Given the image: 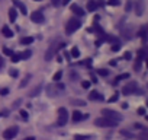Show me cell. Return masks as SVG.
Wrapping results in <instances>:
<instances>
[{"label": "cell", "mask_w": 148, "mask_h": 140, "mask_svg": "<svg viewBox=\"0 0 148 140\" xmlns=\"http://www.w3.org/2000/svg\"><path fill=\"white\" fill-rule=\"evenodd\" d=\"M80 26H82V22H80L77 18H71V19H68L67 24H65V34H67V35H71L73 32H76Z\"/></svg>", "instance_id": "1"}, {"label": "cell", "mask_w": 148, "mask_h": 140, "mask_svg": "<svg viewBox=\"0 0 148 140\" xmlns=\"http://www.w3.org/2000/svg\"><path fill=\"white\" fill-rule=\"evenodd\" d=\"M95 124L97 127H116L119 124V121L112 120V118H108V117H100V118H96L95 120Z\"/></svg>", "instance_id": "2"}, {"label": "cell", "mask_w": 148, "mask_h": 140, "mask_svg": "<svg viewBox=\"0 0 148 140\" xmlns=\"http://www.w3.org/2000/svg\"><path fill=\"white\" fill-rule=\"evenodd\" d=\"M61 91H64V85L62 83H58V82L47 86V92H48L49 96H57V95H60Z\"/></svg>", "instance_id": "3"}, {"label": "cell", "mask_w": 148, "mask_h": 140, "mask_svg": "<svg viewBox=\"0 0 148 140\" xmlns=\"http://www.w3.org/2000/svg\"><path fill=\"white\" fill-rule=\"evenodd\" d=\"M136 92H138V95H141V91H138L136 82H129V83L125 85L123 89H122V94H125V95H134V94H136Z\"/></svg>", "instance_id": "4"}, {"label": "cell", "mask_w": 148, "mask_h": 140, "mask_svg": "<svg viewBox=\"0 0 148 140\" xmlns=\"http://www.w3.org/2000/svg\"><path fill=\"white\" fill-rule=\"evenodd\" d=\"M62 47V44H55V42H52L51 45H49V48L47 50V53H45V60L47 61H49V60H52L54 57H55V54H57V51H58V48H61Z\"/></svg>", "instance_id": "5"}, {"label": "cell", "mask_w": 148, "mask_h": 140, "mask_svg": "<svg viewBox=\"0 0 148 140\" xmlns=\"http://www.w3.org/2000/svg\"><path fill=\"white\" fill-rule=\"evenodd\" d=\"M102 115L103 117H108V118H112V120H116V121H121L122 120V115L118 112V111H113V110H102Z\"/></svg>", "instance_id": "6"}, {"label": "cell", "mask_w": 148, "mask_h": 140, "mask_svg": "<svg viewBox=\"0 0 148 140\" xmlns=\"http://www.w3.org/2000/svg\"><path fill=\"white\" fill-rule=\"evenodd\" d=\"M67 120H68V112L65 108H58V120H57V124L58 125H65L67 124Z\"/></svg>", "instance_id": "7"}, {"label": "cell", "mask_w": 148, "mask_h": 140, "mask_svg": "<svg viewBox=\"0 0 148 140\" xmlns=\"http://www.w3.org/2000/svg\"><path fill=\"white\" fill-rule=\"evenodd\" d=\"M16 134H18V127H10V128L3 131V139L5 140H12Z\"/></svg>", "instance_id": "8"}, {"label": "cell", "mask_w": 148, "mask_h": 140, "mask_svg": "<svg viewBox=\"0 0 148 140\" xmlns=\"http://www.w3.org/2000/svg\"><path fill=\"white\" fill-rule=\"evenodd\" d=\"M31 21L35 22V24H42L44 22V15L41 10H36V12H32L31 15Z\"/></svg>", "instance_id": "9"}, {"label": "cell", "mask_w": 148, "mask_h": 140, "mask_svg": "<svg viewBox=\"0 0 148 140\" xmlns=\"http://www.w3.org/2000/svg\"><path fill=\"white\" fill-rule=\"evenodd\" d=\"M144 10H145L144 2H142V0H136V3H135V13L138 16H142L144 15Z\"/></svg>", "instance_id": "10"}, {"label": "cell", "mask_w": 148, "mask_h": 140, "mask_svg": "<svg viewBox=\"0 0 148 140\" xmlns=\"http://www.w3.org/2000/svg\"><path fill=\"white\" fill-rule=\"evenodd\" d=\"M89 99H90V101H102V99H103V95L99 94L97 91H90V94H89Z\"/></svg>", "instance_id": "11"}, {"label": "cell", "mask_w": 148, "mask_h": 140, "mask_svg": "<svg viewBox=\"0 0 148 140\" xmlns=\"http://www.w3.org/2000/svg\"><path fill=\"white\" fill-rule=\"evenodd\" d=\"M13 5H15V6H16V8L21 10V13H22V15H26V13H28V10H26V6H25L22 2H19V0H13Z\"/></svg>", "instance_id": "12"}, {"label": "cell", "mask_w": 148, "mask_h": 140, "mask_svg": "<svg viewBox=\"0 0 148 140\" xmlns=\"http://www.w3.org/2000/svg\"><path fill=\"white\" fill-rule=\"evenodd\" d=\"M71 12L76 13V15H79V16H83V15H84V10H83L79 5H71Z\"/></svg>", "instance_id": "13"}, {"label": "cell", "mask_w": 148, "mask_h": 140, "mask_svg": "<svg viewBox=\"0 0 148 140\" xmlns=\"http://www.w3.org/2000/svg\"><path fill=\"white\" fill-rule=\"evenodd\" d=\"M2 34H3L6 38H12V37H13V31H12L9 26H3V28H2Z\"/></svg>", "instance_id": "14"}, {"label": "cell", "mask_w": 148, "mask_h": 140, "mask_svg": "<svg viewBox=\"0 0 148 140\" xmlns=\"http://www.w3.org/2000/svg\"><path fill=\"white\" fill-rule=\"evenodd\" d=\"M128 78H129V73H123V75H119V76H116V78H115V80H113L112 83H113V85H118V83H119L121 80H125V79H128Z\"/></svg>", "instance_id": "15"}, {"label": "cell", "mask_w": 148, "mask_h": 140, "mask_svg": "<svg viewBox=\"0 0 148 140\" xmlns=\"http://www.w3.org/2000/svg\"><path fill=\"white\" fill-rule=\"evenodd\" d=\"M16 18H18V12H16V9H15V8L9 9V19H10V22H15Z\"/></svg>", "instance_id": "16"}, {"label": "cell", "mask_w": 148, "mask_h": 140, "mask_svg": "<svg viewBox=\"0 0 148 140\" xmlns=\"http://www.w3.org/2000/svg\"><path fill=\"white\" fill-rule=\"evenodd\" d=\"M41 91H42V85H38V86H36L34 91H31V92H29V96H31V98H34V96H38V95L41 94Z\"/></svg>", "instance_id": "17"}, {"label": "cell", "mask_w": 148, "mask_h": 140, "mask_svg": "<svg viewBox=\"0 0 148 140\" xmlns=\"http://www.w3.org/2000/svg\"><path fill=\"white\" fill-rule=\"evenodd\" d=\"M82 120H83V114H82L80 111L76 110V111L73 112V121H76V123H77V121H82Z\"/></svg>", "instance_id": "18"}, {"label": "cell", "mask_w": 148, "mask_h": 140, "mask_svg": "<svg viewBox=\"0 0 148 140\" xmlns=\"http://www.w3.org/2000/svg\"><path fill=\"white\" fill-rule=\"evenodd\" d=\"M96 8H97V3L95 2V0H90V2L87 3V10H89V12H95Z\"/></svg>", "instance_id": "19"}, {"label": "cell", "mask_w": 148, "mask_h": 140, "mask_svg": "<svg viewBox=\"0 0 148 140\" xmlns=\"http://www.w3.org/2000/svg\"><path fill=\"white\" fill-rule=\"evenodd\" d=\"M32 55V53L29 51V50H26V51H22V53H19V57H21V60H28L29 57Z\"/></svg>", "instance_id": "20"}, {"label": "cell", "mask_w": 148, "mask_h": 140, "mask_svg": "<svg viewBox=\"0 0 148 140\" xmlns=\"http://www.w3.org/2000/svg\"><path fill=\"white\" fill-rule=\"evenodd\" d=\"M31 79H32V76H31V75H26V76H25V78L22 79V82H21L19 88H25V86H26V85L29 83V80H31Z\"/></svg>", "instance_id": "21"}, {"label": "cell", "mask_w": 148, "mask_h": 140, "mask_svg": "<svg viewBox=\"0 0 148 140\" xmlns=\"http://www.w3.org/2000/svg\"><path fill=\"white\" fill-rule=\"evenodd\" d=\"M70 102H71V105H76V107H77V105H79V107H84V105H86V102L82 101V99H71Z\"/></svg>", "instance_id": "22"}, {"label": "cell", "mask_w": 148, "mask_h": 140, "mask_svg": "<svg viewBox=\"0 0 148 140\" xmlns=\"http://www.w3.org/2000/svg\"><path fill=\"white\" fill-rule=\"evenodd\" d=\"M32 41H34V38H32V37H23V38L21 40V42H22L23 45H28V44H32Z\"/></svg>", "instance_id": "23"}, {"label": "cell", "mask_w": 148, "mask_h": 140, "mask_svg": "<svg viewBox=\"0 0 148 140\" xmlns=\"http://www.w3.org/2000/svg\"><path fill=\"white\" fill-rule=\"evenodd\" d=\"M79 55H80L79 48H77V47H73V48H71V57H74V58H79Z\"/></svg>", "instance_id": "24"}, {"label": "cell", "mask_w": 148, "mask_h": 140, "mask_svg": "<svg viewBox=\"0 0 148 140\" xmlns=\"http://www.w3.org/2000/svg\"><path fill=\"white\" fill-rule=\"evenodd\" d=\"M141 63H142V58H141V57H139V58H138V60H136V63H135V64H134V69H135V70H136V72H139V70H141Z\"/></svg>", "instance_id": "25"}, {"label": "cell", "mask_w": 148, "mask_h": 140, "mask_svg": "<svg viewBox=\"0 0 148 140\" xmlns=\"http://www.w3.org/2000/svg\"><path fill=\"white\" fill-rule=\"evenodd\" d=\"M89 139V136H86V134H76L74 136V140H87Z\"/></svg>", "instance_id": "26"}, {"label": "cell", "mask_w": 148, "mask_h": 140, "mask_svg": "<svg viewBox=\"0 0 148 140\" xmlns=\"http://www.w3.org/2000/svg\"><path fill=\"white\" fill-rule=\"evenodd\" d=\"M61 76H62V72H57V73L54 75V78H52V80H54V82H60V79H61Z\"/></svg>", "instance_id": "27"}, {"label": "cell", "mask_w": 148, "mask_h": 140, "mask_svg": "<svg viewBox=\"0 0 148 140\" xmlns=\"http://www.w3.org/2000/svg\"><path fill=\"white\" fill-rule=\"evenodd\" d=\"M9 75H10L12 78H18L19 73H18V70H16V69H10V70H9Z\"/></svg>", "instance_id": "28"}, {"label": "cell", "mask_w": 148, "mask_h": 140, "mask_svg": "<svg viewBox=\"0 0 148 140\" xmlns=\"http://www.w3.org/2000/svg\"><path fill=\"white\" fill-rule=\"evenodd\" d=\"M3 53H5L6 55H12V54H13V51H12L10 48H8V47H3Z\"/></svg>", "instance_id": "29"}, {"label": "cell", "mask_w": 148, "mask_h": 140, "mask_svg": "<svg viewBox=\"0 0 148 140\" xmlns=\"http://www.w3.org/2000/svg\"><path fill=\"white\" fill-rule=\"evenodd\" d=\"M90 83H92V82H89V80H83V82H82V86H83L84 89H89V88H90Z\"/></svg>", "instance_id": "30"}, {"label": "cell", "mask_w": 148, "mask_h": 140, "mask_svg": "<svg viewBox=\"0 0 148 140\" xmlns=\"http://www.w3.org/2000/svg\"><path fill=\"white\" fill-rule=\"evenodd\" d=\"M19 60H21L19 54H12V61H13V63H18Z\"/></svg>", "instance_id": "31"}, {"label": "cell", "mask_w": 148, "mask_h": 140, "mask_svg": "<svg viewBox=\"0 0 148 140\" xmlns=\"http://www.w3.org/2000/svg\"><path fill=\"white\" fill-rule=\"evenodd\" d=\"M119 0H109V5H112V6H119Z\"/></svg>", "instance_id": "32"}, {"label": "cell", "mask_w": 148, "mask_h": 140, "mask_svg": "<svg viewBox=\"0 0 148 140\" xmlns=\"http://www.w3.org/2000/svg\"><path fill=\"white\" fill-rule=\"evenodd\" d=\"M21 115H22L23 120H28V112H26L25 110H21Z\"/></svg>", "instance_id": "33"}, {"label": "cell", "mask_w": 148, "mask_h": 140, "mask_svg": "<svg viewBox=\"0 0 148 140\" xmlns=\"http://www.w3.org/2000/svg\"><path fill=\"white\" fill-rule=\"evenodd\" d=\"M131 57H132V54H131L129 51H126V53L123 54V58H125V60H131Z\"/></svg>", "instance_id": "34"}, {"label": "cell", "mask_w": 148, "mask_h": 140, "mask_svg": "<svg viewBox=\"0 0 148 140\" xmlns=\"http://www.w3.org/2000/svg\"><path fill=\"white\" fill-rule=\"evenodd\" d=\"M8 94H9V89H8V88L0 89V95H8Z\"/></svg>", "instance_id": "35"}, {"label": "cell", "mask_w": 148, "mask_h": 140, "mask_svg": "<svg viewBox=\"0 0 148 140\" xmlns=\"http://www.w3.org/2000/svg\"><path fill=\"white\" fill-rule=\"evenodd\" d=\"M99 75H102V76H106V75H108V70H105V69H100V70H99Z\"/></svg>", "instance_id": "36"}, {"label": "cell", "mask_w": 148, "mask_h": 140, "mask_svg": "<svg viewBox=\"0 0 148 140\" xmlns=\"http://www.w3.org/2000/svg\"><path fill=\"white\" fill-rule=\"evenodd\" d=\"M119 48H121V45H119V44H115V45H112V51H119Z\"/></svg>", "instance_id": "37"}, {"label": "cell", "mask_w": 148, "mask_h": 140, "mask_svg": "<svg viewBox=\"0 0 148 140\" xmlns=\"http://www.w3.org/2000/svg\"><path fill=\"white\" fill-rule=\"evenodd\" d=\"M51 3L54 6H58V5H61V0H51Z\"/></svg>", "instance_id": "38"}, {"label": "cell", "mask_w": 148, "mask_h": 140, "mask_svg": "<svg viewBox=\"0 0 148 140\" xmlns=\"http://www.w3.org/2000/svg\"><path fill=\"white\" fill-rule=\"evenodd\" d=\"M115 101H118V95H113V96L109 99V102H115Z\"/></svg>", "instance_id": "39"}, {"label": "cell", "mask_w": 148, "mask_h": 140, "mask_svg": "<svg viewBox=\"0 0 148 140\" xmlns=\"http://www.w3.org/2000/svg\"><path fill=\"white\" fill-rule=\"evenodd\" d=\"M138 114H139V115H144V114H145V110H144V108H139V110H138Z\"/></svg>", "instance_id": "40"}, {"label": "cell", "mask_w": 148, "mask_h": 140, "mask_svg": "<svg viewBox=\"0 0 148 140\" xmlns=\"http://www.w3.org/2000/svg\"><path fill=\"white\" fill-rule=\"evenodd\" d=\"M131 6H132V3H131V2H128V5H126V12H129Z\"/></svg>", "instance_id": "41"}, {"label": "cell", "mask_w": 148, "mask_h": 140, "mask_svg": "<svg viewBox=\"0 0 148 140\" xmlns=\"http://www.w3.org/2000/svg\"><path fill=\"white\" fill-rule=\"evenodd\" d=\"M135 128H139V130H144V127L141 124H135Z\"/></svg>", "instance_id": "42"}, {"label": "cell", "mask_w": 148, "mask_h": 140, "mask_svg": "<svg viewBox=\"0 0 148 140\" xmlns=\"http://www.w3.org/2000/svg\"><path fill=\"white\" fill-rule=\"evenodd\" d=\"M61 3L62 5H67V3H70V0H61Z\"/></svg>", "instance_id": "43"}, {"label": "cell", "mask_w": 148, "mask_h": 140, "mask_svg": "<svg viewBox=\"0 0 148 140\" xmlns=\"http://www.w3.org/2000/svg\"><path fill=\"white\" fill-rule=\"evenodd\" d=\"M2 67H3V58L0 57V69H2Z\"/></svg>", "instance_id": "44"}, {"label": "cell", "mask_w": 148, "mask_h": 140, "mask_svg": "<svg viewBox=\"0 0 148 140\" xmlns=\"http://www.w3.org/2000/svg\"><path fill=\"white\" fill-rule=\"evenodd\" d=\"M25 140H35V137H26Z\"/></svg>", "instance_id": "45"}, {"label": "cell", "mask_w": 148, "mask_h": 140, "mask_svg": "<svg viewBox=\"0 0 148 140\" xmlns=\"http://www.w3.org/2000/svg\"><path fill=\"white\" fill-rule=\"evenodd\" d=\"M35 2H41V0H35Z\"/></svg>", "instance_id": "46"}]
</instances>
